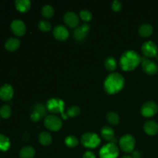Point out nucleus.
<instances>
[{
    "label": "nucleus",
    "instance_id": "f3484780",
    "mask_svg": "<svg viewBox=\"0 0 158 158\" xmlns=\"http://www.w3.org/2000/svg\"><path fill=\"white\" fill-rule=\"evenodd\" d=\"M143 130L148 135H155L158 133V123L154 120H148L143 125Z\"/></svg>",
    "mask_w": 158,
    "mask_h": 158
},
{
    "label": "nucleus",
    "instance_id": "9d476101",
    "mask_svg": "<svg viewBox=\"0 0 158 158\" xmlns=\"http://www.w3.org/2000/svg\"><path fill=\"white\" fill-rule=\"evenodd\" d=\"M158 111V105L154 101L149 100L145 102L141 107L142 115L146 117H151L155 115Z\"/></svg>",
    "mask_w": 158,
    "mask_h": 158
},
{
    "label": "nucleus",
    "instance_id": "c9c22d12",
    "mask_svg": "<svg viewBox=\"0 0 158 158\" xmlns=\"http://www.w3.org/2000/svg\"><path fill=\"white\" fill-rule=\"evenodd\" d=\"M132 157L133 158H141V153L138 151H133Z\"/></svg>",
    "mask_w": 158,
    "mask_h": 158
},
{
    "label": "nucleus",
    "instance_id": "39448f33",
    "mask_svg": "<svg viewBox=\"0 0 158 158\" xmlns=\"http://www.w3.org/2000/svg\"><path fill=\"white\" fill-rule=\"evenodd\" d=\"M44 125L47 129L50 131H57L62 127V120L55 114H49L44 119Z\"/></svg>",
    "mask_w": 158,
    "mask_h": 158
},
{
    "label": "nucleus",
    "instance_id": "aec40b11",
    "mask_svg": "<svg viewBox=\"0 0 158 158\" xmlns=\"http://www.w3.org/2000/svg\"><path fill=\"white\" fill-rule=\"evenodd\" d=\"M20 40L16 37H11L6 40L5 47L9 51H15L19 47Z\"/></svg>",
    "mask_w": 158,
    "mask_h": 158
},
{
    "label": "nucleus",
    "instance_id": "7c9ffc66",
    "mask_svg": "<svg viewBox=\"0 0 158 158\" xmlns=\"http://www.w3.org/2000/svg\"><path fill=\"white\" fill-rule=\"evenodd\" d=\"M38 27L40 28V30L43 31V32H48L52 29V24L48 20L42 19L39 22Z\"/></svg>",
    "mask_w": 158,
    "mask_h": 158
},
{
    "label": "nucleus",
    "instance_id": "bb28decb",
    "mask_svg": "<svg viewBox=\"0 0 158 158\" xmlns=\"http://www.w3.org/2000/svg\"><path fill=\"white\" fill-rule=\"evenodd\" d=\"M41 12L45 18H51L54 15V8L51 5L46 4L43 6Z\"/></svg>",
    "mask_w": 158,
    "mask_h": 158
},
{
    "label": "nucleus",
    "instance_id": "2eb2a0df",
    "mask_svg": "<svg viewBox=\"0 0 158 158\" xmlns=\"http://www.w3.org/2000/svg\"><path fill=\"white\" fill-rule=\"evenodd\" d=\"M14 94L13 87L11 84L6 83L0 87V99L3 101H9Z\"/></svg>",
    "mask_w": 158,
    "mask_h": 158
},
{
    "label": "nucleus",
    "instance_id": "4be33fe9",
    "mask_svg": "<svg viewBox=\"0 0 158 158\" xmlns=\"http://www.w3.org/2000/svg\"><path fill=\"white\" fill-rule=\"evenodd\" d=\"M39 140L41 144L44 145V146H48L52 143V137L50 133L48 131H42L39 134Z\"/></svg>",
    "mask_w": 158,
    "mask_h": 158
},
{
    "label": "nucleus",
    "instance_id": "473e14b6",
    "mask_svg": "<svg viewBox=\"0 0 158 158\" xmlns=\"http://www.w3.org/2000/svg\"><path fill=\"white\" fill-rule=\"evenodd\" d=\"M122 7H123V3L120 1V0H114L112 2V9L116 12L121 10Z\"/></svg>",
    "mask_w": 158,
    "mask_h": 158
},
{
    "label": "nucleus",
    "instance_id": "6ab92c4d",
    "mask_svg": "<svg viewBox=\"0 0 158 158\" xmlns=\"http://www.w3.org/2000/svg\"><path fill=\"white\" fill-rule=\"evenodd\" d=\"M48 110L46 107V105H45L43 103H36L35 104L33 105L32 106V113H35V114H38L40 117H46V113H47Z\"/></svg>",
    "mask_w": 158,
    "mask_h": 158
},
{
    "label": "nucleus",
    "instance_id": "f8f14e48",
    "mask_svg": "<svg viewBox=\"0 0 158 158\" xmlns=\"http://www.w3.org/2000/svg\"><path fill=\"white\" fill-rule=\"evenodd\" d=\"M11 29L15 35L21 36L26 32V26L23 20L15 19L11 23Z\"/></svg>",
    "mask_w": 158,
    "mask_h": 158
},
{
    "label": "nucleus",
    "instance_id": "0eeeda50",
    "mask_svg": "<svg viewBox=\"0 0 158 158\" xmlns=\"http://www.w3.org/2000/svg\"><path fill=\"white\" fill-rule=\"evenodd\" d=\"M46 105L48 111L49 112L53 113V114H58V113L63 114L65 103L62 99L58 98V97H52L48 100Z\"/></svg>",
    "mask_w": 158,
    "mask_h": 158
},
{
    "label": "nucleus",
    "instance_id": "c756f323",
    "mask_svg": "<svg viewBox=\"0 0 158 158\" xmlns=\"http://www.w3.org/2000/svg\"><path fill=\"white\" fill-rule=\"evenodd\" d=\"M80 111L81 110H80V106H77V105H72L66 110V115H67V117H77L78 115H80Z\"/></svg>",
    "mask_w": 158,
    "mask_h": 158
},
{
    "label": "nucleus",
    "instance_id": "ddd939ff",
    "mask_svg": "<svg viewBox=\"0 0 158 158\" xmlns=\"http://www.w3.org/2000/svg\"><path fill=\"white\" fill-rule=\"evenodd\" d=\"M142 68L143 71L149 75H154L158 72V65L149 59H143Z\"/></svg>",
    "mask_w": 158,
    "mask_h": 158
},
{
    "label": "nucleus",
    "instance_id": "1a4fd4ad",
    "mask_svg": "<svg viewBox=\"0 0 158 158\" xmlns=\"http://www.w3.org/2000/svg\"><path fill=\"white\" fill-rule=\"evenodd\" d=\"M142 52L146 57H154L157 55L158 47L154 42L146 41L141 46Z\"/></svg>",
    "mask_w": 158,
    "mask_h": 158
},
{
    "label": "nucleus",
    "instance_id": "f257e3e1",
    "mask_svg": "<svg viewBox=\"0 0 158 158\" xmlns=\"http://www.w3.org/2000/svg\"><path fill=\"white\" fill-rule=\"evenodd\" d=\"M125 80L123 75L119 73H112L106 77L103 83V87L106 93L114 94L123 89Z\"/></svg>",
    "mask_w": 158,
    "mask_h": 158
},
{
    "label": "nucleus",
    "instance_id": "4c0bfd02",
    "mask_svg": "<svg viewBox=\"0 0 158 158\" xmlns=\"http://www.w3.org/2000/svg\"><path fill=\"white\" fill-rule=\"evenodd\" d=\"M0 122H1V120H0Z\"/></svg>",
    "mask_w": 158,
    "mask_h": 158
},
{
    "label": "nucleus",
    "instance_id": "20e7f679",
    "mask_svg": "<svg viewBox=\"0 0 158 158\" xmlns=\"http://www.w3.org/2000/svg\"><path fill=\"white\" fill-rule=\"evenodd\" d=\"M99 154L100 158H117L119 155V148L116 143L110 142L100 148Z\"/></svg>",
    "mask_w": 158,
    "mask_h": 158
},
{
    "label": "nucleus",
    "instance_id": "5701e85b",
    "mask_svg": "<svg viewBox=\"0 0 158 158\" xmlns=\"http://www.w3.org/2000/svg\"><path fill=\"white\" fill-rule=\"evenodd\" d=\"M15 4V7L19 12H26L30 9L31 2L29 0H16Z\"/></svg>",
    "mask_w": 158,
    "mask_h": 158
},
{
    "label": "nucleus",
    "instance_id": "a211bd4d",
    "mask_svg": "<svg viewBox=\"0 0 158 158\" xmlns=\"http://www.w3.org/2000/svg\"><path fill=\"white\" fill-rule=\"evenodd\" d=\"M154 32V27L151 24L148 23H143L139 27L138 32L140 35L143 37H148L151 35Z\"/></svg>",
    "mask_w": 158,
    "mask_h": 158
},
{
    "label": "nucleus",
    "instance_id": "cd10ccee",
    "mask_svg": "<svg viewBox=\"0 0 158 158\" xmlns=\"http://www.w3.org/2000/svg\"><path fill=\"white\" fill-rule=\"evenodd\" d=\"M65 143L69 148H75L78 145L79 140L75 135H68L65 138Z\"/></svg>",
    "mask_w": 158,
    "mask_h": 158
},
{
    "label": "nucleus",
    "instance_id": "c85d7f7f",
    "mask_svg": "<svg viewBox=\"0 0 158 158\" xmlns=\"http://www.w3.org/2000/svg\"><path fill=\"white\" fill-rule=\"evenodd\" d=\"M12 114V109L9 104H3L0 107V116L2 118L7 119L10 117Z\"/></svg>",
    "mask_w": 158,
    "mask_h": 158
},
{
    "label": "nucleus",
    "instance_id": "393cba45",
    "mask_svg": "<svg viewBox=\"0 0 158 158\" xmlns=\"http://www.w3.org/2000/svg\"><path fill=\"white\" fill-rule=\"evenodd\" d=\"M106 120L113 125L118 124L120 121V116L115 111H109L106 116Z\"/></svg>",
    "mask_w": 158,
    "mask_h": 158
},
{
    "label": "nucleus",
    "instance_id": "6e6552de",
    "mask_svg": "<svg viewBox=\"0 0 158 158\" xmlns=\"http://www.w3.org/2000/svg\"><path fill=\"white\" fill-rule=\"evenodd\" d=\"M89 30H90V26L89 23H84L75 28V29L73 31V36L76 41H83L87 37Z\"/></svg>",
    "mask_w": 158,
    "mask_h": 158
},
{
    "label": "nucleus",
    "instance_id": "72a5a7b5",
    "mask_svg": "<svg viewBox=\"0 0 158 158\" xmlns=\"http://www.w3.org/2000/svg\"><path fill=\"white\" fill-rule=\"evenodd\" d=\"M83 158H96V154L93 151H87L83 154Z\"/></svg>",
    "mask_w": 158,
    "mask_h": 158
},
{
    "label": "nucleus",
    "instance_id": "b1692460",
    "mask_svg": "<svg viewBox=\"0 0 158 158\" xmlns=\"http://www.w3.org/2000/svg\"><path fill=\"white\" fill-rule=\"evenodd\" d=\"M117 60L113 56H109L104 60V66L107 70L114 71L117 68Z\"/></svg>",
    "mask_w": 158,
    "mask_h": 158
},
{
    "label": "nucleus",
    "instance_id": "9b49d317",
    "mask_svg": "<svg viewBox=\"0 0 158 158\" xmlns=\"http://www.w3.org/2000/svg\"><path fill=\"white\" fill-rule=\"evenodd\" d=\"M63 20L69 27L73 28L78 26L80 23V17L78 14L73 11H68L63 15Z\"/></svg>",
    "mask_w": 158,
    "mask_h": 158
},
{
    "label": "nucleus",
    "instance_id": "e433bc0d",
    "mask_svg": "<svg viewBox=\"0 0 158 158\" xmlns=\"http://www.w3.org/2000/svg\"><path fill=\"white\" fill-rule=\"evenodd\" d=\"M122 158H133V157H131V156H129V155H125V156H123Z\"/></svg>",
    "mask_w": 158,
    "mask_h": 158
},
{
    "label": "nucleus",
    "instance_id": "4468645a",
    "mask_svg": "<svg viewBox=\"0 0 158 158\" xmlns=\"http://www.w3.org/2000/svg\"><path fill=\"white\" fill-rule=\"evenodd\" d=\"M52 33H53L54 37L56 39H57L59 40H61V41L66 40L69 37V30H68L67 28L65 26H63V25L60 24L56 25L54 27Z\"/></svg>",
    "mask_w": 158,
    "mask_h": 158
},
{
    "label": "nucleus",
    "instance_id": "7ed1b4c3",
    "mask_svg": "<svg viewBox=\"0 0 158 158\" xmlns=\"http://www.w3.org/2000/svg\"><path fill=\"white\" fill-rule=\"evenodd\" d=\"M80 142L86 148H95L100 144L101 142V139L96 133L86 132L81 136Z\"/></svg>",
    "mask_w": 158,
    "mask_h": 158
},
{
    "label": "nucleus",
    "instance_id": "f03ea898",
    "mask_svg": "<svg viewBox=\"0 0 158 158\" xmlns=\"http://www.w3.org/2000/svg\"><path fill=\"white\" fill-rule=\"evenodd\" d=\"M141 62V57L137 52L128 49L123 52L120 58V64L122 69L130 71L135 69Z\"/></svg>",
    "mask_w": 158,
    "mask_h": 158
},
{
    "label": "nucleus",
    "instance_id": "423d86ee",
    "mask_svg": "<svg viewBox=\"0 0 158 158\" xmlns=\"http://www.w3.org/2000/svg\"><path fill=\"white\" fill-rule=\"evenodd\" d=\"M119 143H120V148L124 152L130 153L134 151V149L136 145V140L134 136L127 134L122 136L121 138L120 139Z\"/></svg>",
    "mask_w": 158,
    "mask_h": 158
},
{
    "label": "nucleus",
    "instance_id": "2f4dec72",
    "mask_svg": "<svg viewBox=\"0 0 158 158\" xmlns=\"http://www.w3.org/2000/svg\"><path fill=\"white\" fill-rule=\"evenodd\" d=\"M80 16L83 21H85L86 23V22L89 21L92 19L93 15L90 11L88 10V9H83L80 11Z\"/></svg>",
    "mask_w": 158,
    "mask_h": 158
},
{
    "label": "nucleus",
    "instance_id": "dca6fc26",
    "mask_svg": "<svg viewBox=\"0 0 158 158\" xmlns=\"http://www.w3.org/2000/svg\"><path fill=\"white\" fill-rule=\"evenodd\" d=\"M100 134H101L102 137L105 140L116 143L115 133H114V129L112 127H110V126H103L101 128Z\"/></svg>",
    "mask_w": 158,
    "mask_h": 158
},
{
    "label": "nucleus",
    "instance_id": "412c9836",
    "mask_svg": "<svg viewBox=\"0 0 158 158\" xmlns=\"http://www.w3.org/2000/svg\"><path fill=\"white\" fill-rule=\"evenodd\" d=\"M35 154V151L33 147L25 146L20 150L19 151V157L20 158H33Z\"/></svg>",
    "mask_w": 158,
    "mask_h": 158
},
{
    "label": "nucleus",
    "instance_id": "a878e982",
    "mask_svg": "<svg viewBox=\"0 0 158 158\" xmlns=\"http://www.w3.org/2000/svg\"><path fill=\"white\" fill-rule=\"evenodd\" d=\"M10 148V140L4 134H0V151H6Z\"/></svg>",
    "mask_w": 158,
    "mask_h": 158
},
{
    "label": "nucleus",
    "instance_id": "f704fd0d",
    "mask_svg": "<svg viewBox=\"0 0 158 158\" xmlns=\"http://www.w3.org/2000/svg\"><path fill=\"white\" fill-rule=\"evenodd\" d=\"M30 119L32 121H39L41 119V117L38 115V114H35V113H31Z\"/></svg>",
    "mask_w": 158,
    "mask_h": 158
}]
</instances>
